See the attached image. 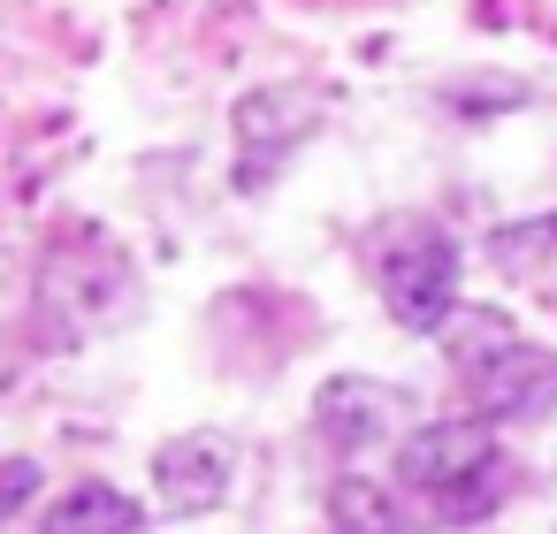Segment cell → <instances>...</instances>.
<instances>
[{
    "label": "cell",
    "instance_id": "obj_1",
    "mask_svg": "<svg viewBox=\"0 0 557 534\" xmlns=\"http://www.w3.org/2000/svg\"><path fill=\"white\" fill-rule=\"evenodd\" d=\"M367 268L382 283V306L412 336H443L458 321V245L428 214H389L367 237Z\"/></svg>",
    "mask_w": 557,
    "mask_h": 534
},
{
    "label": "cell",
    "instance_id": "obj_2",
    "mask_svg": "<svg viewBox=\"0 0 557 534\" xmlns=\"http://www.w3.org/2000/svg\"><path fill=\"white\" fill-rule=\"evenodd\" d=\"M329 100L313 85H252L230 115V138H237V184L245 191H268L283 153H298L313 131H321Z\"/></svg>",
    "mask_w": 557,
    "mask_h": 534
},
{
    "label": "cell",
    "instance_id": "obj_3",
    "mask_svg": "<svg viewBox=\"0 0 557 534\" xmlns=\"http://www.w3.org/2000/svg\"><path fill=\"white\" fill-rule=\"evenodd\" d=\"M237 481V435L230 427H184L176 443L153 450V496L169 519H207L230 504Z\"/></svg>",
    "mask_w": 557,
    "mask_h": 534
},
{
    "label": "cell",
    "instance_id": "obj_4",
    "mask_svg": "<svg viewBox=\"0 0 557 534\" xmlns=\"http://www.w3.org/2000/svg\"><path fill=\"white\" fill-rule=\"evenodd\" d=\"M488 465H496L488 420H428V427L397 435V481L420 488V496H443V488H458Z\"/></svg>",
    "mask_w": 557,
    "mask_h": 534
},
{
    "label": "cell",
    "instance_id": "obj_5",
    "mask_svg": "<svg viewBox=\"0 0 557 534\" xmlns=\"http://www.w3.org/2000/svg\"><path fill=\"white\" fill-rule=\"evenodd\" d=\"M405 412H412L405 389H397V382H374V374H329V382L313 389V427H321V443H336V450H374V443H389Z\"/></svg>",
    "mask_w": 557,
    "mask_h": 534
},
{
    "label": "cell",
    "instance_id": "obj_6",
    "mask_svg": "<svg viewBox=\"0 0 557 534\" xmlns=\"http://www.w3.org/2000/svg\"><path fill=\"white\" fill-rule=\"evenodd\" d=\"M466 382H473V405L488 420H542V412H557V351H542V344H504Z\"/></svg>",
    "mask_w": 557,
    "mask_h": 534
},
{
    "label": "cell",
    "instance_id": "obj_7",
    "mask_svg": "<svg viewBox=\"0 0 557 534\" xmlns=\"http://www.w3.org/2000/svg\"><path fill=\"white\" fill-rule=\"evenodd\" d=\"M47 298L77 321V328H108V321H123L131 313V298H138V283H131V268L115 260V252H62L54 268H47Z\"/></svg>",
    "mask_w": 557,
    "mask_h": 534
},
{
    "label": "cell",
    "instance_id": "obj_8",
    "mask_svg": "<svg viewBox=\"0 0 557 534\" xmlns=\"http://www.w3.org/2000/svg\"><path fill=\"white\" fill-rule=\"evenodd\" d=\"M138 526H146V504L123 496V488H108V481L62 488L47 504V519H39V534H138Z\"/></svg>",
    "mask_w": 557,
    "mask_h": 534
},
{
    "label": "cell",
    "instance_id": "obj_9",
    "mask_svg": "<svg viewBox=\"0 0 557 534\" xmlns=\"http://www.w3.org/2000/svg\"><path fill=\"white\" fill-rule=\"evenodd\" d=\"M488 260H496V275H511V283H542V275L557 268V214L504 222V229L488 237Z\"/></svg>",
    "mask_w": 557,
    "mask_h": 534
},
{
    "label": "cell",
    "instance_id": "obj_10",
    "mask_svg": "<svg viewBox=\"0 0 557 534\" xmlns=\"http://www.w3.org/2000/svg\"><path fill=\"white\" fill-rule=\"evenodd\" d=\"M329 526L336 534H405L397 526V496L382 481H359V473L329 488Z\"/></svg>",
    "mask_w": 557,
    "mask_h": 534
},
{
    "label": "cell",
    "instance_id": "obj_11",
    "mask_svg": "<svg viewBox=\"0 0 557 534\" xmlns=\"http://www.w3.org/2000/svg\"><path fill=\"white\" fill-rule=\"evenodd\" d=\"M504 344H519L504 313H458V336H450V359H458V367L473 374V367H488V359H496Z\"/></svg>",
    "mask_w": 557,
    "mask_h": 534
},
{
    "label": "cell",
    "instance_id": "obj_12",
    "mask_svg": "<svg viewBox=\"0 0 557 534\" xmlns=\"http://www.w3.org/2000/svg\"><path fill=\"white\" fill-rule=\"evenodd\" d=\"M504 481H511V473H504V458H496L488 473H473V481H458V488H443V496H428V504H435L443 519H481V511L504 504Z\"/></svg>",
    "mask_w": 557,
    "mask_h": 534
},
{
    "label": "cell",
    "instance_id": "obj_13",
    "mask_svg": "<svg viewBox=\"0 0 557 534\" xmlns=\"http://www.w3.org/2000/svg\"><path fill=\"white\" fill-rule=\"evenodd\" d=\"M39 481H47V465H39V458H0V526H9V519L39 496Z\"/></svg>",
    "mask_w": 557,
    "mask_h": 534
},
{
    "label": "cell",
    "instance_id": "obj_14",
    "mask_svg": "<svg viewBox=\"0 0 557 534\" xmlns=\"http://www.w3.org/2000/svg\"><path fill=\"white\" fill-rule=\"evenodd\" d=\"M549 306H557V298H549Z\"/></svg>",
    "mask_w": 557,
    "mask_h": 534
}]
</instances>
